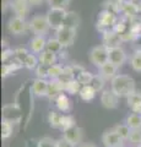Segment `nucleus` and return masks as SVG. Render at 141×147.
Segmentation results:
<instances>
[{
	"label": "nucleus",
	"instance_id": "nucleus-1",
	"mask_svg": "<svg viewBox=\"0 0 141 147\" xmlns=\"http://www.w3.org/2000/svg\"><path fill=\"white\" fill-rule=\"evenodd\" d=\"M111 90L119 98H126L136 91L135 81L128 75H118L111 81Z\"/></svg>",
	"mask_w": 141,
	"mask_h": 147
},
{
	"label": "nucleus",
	"instance_id": "nucleus-2",
	"mask_svg": "<svg viewBox=\"0 0 141 147\" xmlns=\"http://www.w3.org/2000/svg\"><path fill=\"white\" fill-rule=\"evenodd\" d=\"M66 13H67V11L64 7H51L49 9V11L47 12L45 16L48 18L49 26H51L52 30L58 31L59 28H61Z\"/></svg>",
	"mask_w": 141,
	"mask_h": 147
},
{
	"label": "nucleus",
	"instance_id": "nucleus-3",
	"mask_svg": "<svg viewBox=\"0 0 141 147\" xmlns=\"http://www.w3.org/2000/svg\"><path fill=\"white\" fill-rule=\"evenodd\" d=\"M90 60L98 69L109 61V49L104 44L93 47L90 52Z\"/></svg>",
	"mask_w": 141,
	"mask_h": 147
},
{
	"label": "nucleus",
	"instance_id": "nucleus-4",
	"mask_svg": "<svg viewBox=\"0 0 141 147\" xmlns=\"http://www.w3.org/2000/svg\"><path fill=\"white\" fill-rule=\"evenodd\" d=\"M117 24V17L115 13L106 10L104 9L103 11H101L98 13V20H97V28L101 32H107L114 28V26Z\"/></svg>",
	"mask_w": 141,
	"mask_h": 147
},
{
	"label": "nucleus",
	"instance_id": "nucleus-5",
	"mask_svg": "<svg viewBox=\"0 0 141 147\" xmlns=\"http://www.w3.org/2000/svg\"><path fill=\"white\" fill-rule=\"evenodd\" d=\"M28 25H30V30L36 36H45L49 32V30H51L47 16H43V15H37L32 17V20L30 21Z\"/></svg>",
	"mask_w": 141,
	"mask_h": 147
},
{
	"label": "nucleus",
	"instance_id": "nucleus-6",
	"mask_svg": "<svg viewBox=\"0 0 141 147\" xmlns=\"http://www.w3.org/2000/svg\"><path fill=\"white\" fill-rule=\"evenodd\" d=\"M27 27H30V25H27V22L24 17H19V16H15L9 20L7 22V30L10 33L15 34V36H20V34H24Z\"/></svg>",
	"mask_w": 141,
	"mask_h": 147
},
{
	"label": "nucleus",
	"instance_id": "nucleus-7",
	"mask_svg": "<svg viewBox=\"0 0 141 147\" xmlns=\"http://www.w3.org/2000/svg\"><path fill=\"white\" fill-rule=\"evenodd\" d=\"M57 32V38L63 44V47H69L74 43L76 38V30L74 28H67V27H61Z\"/></svg>",
	"mask_w": 141,
	"mask_h": 147
},
{
	"label": "nucleus",
	"instance_id": "nucleus-8",
	"mask_svg": "<svg viewBox=\"0 0 141 147\" xmlns=\"http://www.w3.org/2000/svg\"><path fill=\"white\" fill-rule=\"evenodd\" d=\"M102 142L104 147H118L123 145L124 140L118 135V132L114 129H112V130H108L102 135Z\"/></svg>",
	"mask_w": 141,
	"mask_h": 147
},
{
	"label": "nucleus",
	"instance_id": "nucleus-9",
	"mask_svg": "<svg viewBox=\"0 0 141 147\" xmlns=\"http://www.w3.org/2000/svg\"><path fill=\"white\" fill-rule=\"evenodd\" d=\"M121 40H123L121 36L118 33V32H115L114 30L103 32V44L106 45L108 49L115 48V47H120Z\"/></svg>",
	"mask_w": 141,
	"mask_h": 147
},
{
	"label": "nucleus",
	"instance_id": "nucleus-10",
	"mask_svg": "<svg viewBox=\"0 0 141 147\" xmlns=\"http://www.w3.org/2000/svg\"><path fill=\"white\" fill-rule=\"evenodd\" d=\"M119 97L112 90H106L101 94V103L104 108L107 109H115L118 107Z\"/></svg>",
	"mask_w": 141,
	"mask_h": 147
},
{
	"label": "nucleus",
	"instance_id": "nucleus-11",
	"mask_svg": "<svg viewBox=\"0 0 141 147\" xmlns=\"http://www.w3.org/2000/svg\"><path fill=\"white\" fill-rule=\"evenodd\" d=\"M125 61H126V54L123 48L115 47V48L109 49V63H112V64H114L115 66L120 67L124 65Z\"/></svg>",
	"mask_w": 141,
	"mask_h": 147
},
{
	"label": "nucleus",
	"instance_id": "nucleus-12",
	"mask_svg": "<svg viewBox=\"0 0 141 147\" xmlns=\"http://www.w3.org/2000/svg\"><path fill=\"white\" fill-rule=\"evenodd\" d=\"M63 137L69 141L70 144L77 146L81 142V139H82V130L77 125H75L63 131Z\"/></svg>",
	"mask_w": 141,
	"mask_h": 147
},
{
	"label": "nucleus",
	"instance_id": "nucleus-13",
	"mask_svg": "<svg viewBox=\"0 0 141 147\" xmlns=\"http://www.w3.org/2000/svg\"><path fill=\"white\" fill-rule=\"evenodd\" d=\"M48 85L49 82L45 80V79H39L37 77L33 84H32V92L34 96H37V97H44V96H47L48 93Z\"/></svg>",
	"mask_w": 141,
	"mask_h": 147
},
{
	"label": "nucleus",
	"instance_id": "nucleus-14",
	"mask_svg": "<svg viewBox=\"0 0 141 147\" xmlns=\"http://www.w3.org/2000/svg\"><path fill=\"white\" fill-rule=\"evenodd\" d=\"M64 92V85L61 84L59 80H51L48 85V93L47 97L51 99H55L59 94H61Z\"/></svg>",
	"mask_w": 141,
	"mask_h": 147
},
{
	"label": "nucleus",
	"instance_id": "nucleus-15",
	"mask_svg": "<svg viewBox=\"0 0 141 147\" xmlns=\"http://www.w3.org/2000/svg\"><path fill=\"white\" fill-rule=\"evenodd\" d=\"M45 47H47V40H45L44 36H34L30 40V49L33 53H42L45 50Z\"/></svg>",
	"mask_w": 141,
	"mask_h": 147
},
{
	"label": "nucleus",
	"instance_id": "nucleus-16",
	"mask_svg": "<svg viewBox=\"0 0 141 147\" xmlns=\"http://www.w3.org/2000/svg\"><path fill=\"white\" fill-rule=\"evenodd\" d=\"M117 71H118V66H115L114 64H112L109 61L104 64L103 66L99 67V75L102 77H104L106 80H111V81L118 75Z\"/></svg>",
	"mask_w": 141,
	"mask_h": 147
},
{
	"label": "nucleus",
	"instance_id": "nucleus-17",
	"mask_svg": "<svg viewBox=\"0 0 141 147\" xmlns=\"http://www.w3.org/2000/svg\"><path fill=\"white\" fill-rule=\"evenodd\" d=\"M28 4L30 3L27 0H13L11 4V7L16 16L25 18L27 12H28Z\"/></svg>",
	"mask_w": 141,
	"mask_h": 147
},
{
	"label": "nucleus",
	"instance_id": "nucleus-18",
	"mask_svg": "<svg viewBox=\"0 0 141 147\" xmlns=\"http://www.w3.org/2000/svg\"><path fill=\"white\" fill-rule=\"evenodd\" d=\"M54 100H55V105H57L58 110H60V112H63V113H69L70 110H71L70 99H69V97H67V96L64 93V92H63L61 94H59Z\"/></svg>",
	"mask_w": 141,
	"mask_h": 147
},
{
	"label": "nucleus",
	"instance_id": "nucleus-19",
	"mask_svg": "<svg viewBox=\"0 0 141 147\" xmlns=\"http://www.w3.org/2000/svg\"><path fill=\"white\" fill-rule=\"evenodd\" d=\"M80 22H81L80 16L77 15L75 11H67L66 16H65V20H64V24H63V27L77 30V27L80 26Z\"/></svg>",
	"mask_w": 141,
	"mask_h": 147
},
{
	"label": "nucleus",
	"instance_id": "nucleus-20",
	"mask_svg": "<svg viewBox=\"0 0 141 147\" xmlns=\"http://www.w3.org/2000/svg\"><path fill=\"white\" fill-rule=\"evenodd\" d=\"M38 60H39V64H43V65H47V66H52L57 63L58 57H57L55 53L49 52V50L45 49L44 52L38 54Z\"/></svg>",
	"mask_w": 141,
	"mask_h": 147
},
{
	"label": "nucleus",
	"instance_id": "nucleus-21",
	"mask_svg": "<svg viewBox=\"0 0 141 147\" xmlns=\"http://www.w3.org/2000/svg\"><path fill=\"white\" fill-rule=\"evenodd\" d=\"M125 124L131 130H141V114L131 113L125 119Z\"/></svg>",
	"mask_w": 141,
	"mask_h": 147
},
{
	"label": "nucleus",
	"instance_id": "nucleus-22",
	"mask_svg": "<svg viewBox=\"0 0 141 147\" xmlns=\"http://www.w3.org/2000/svg\"><path fill=\"white\" fill-rule=\"evenodd\" d=\"M96 93H97V91L92 86L86 85L81 87V91L79 94H80V98L85 100V102H91V100L94 99V97H96Z\"/></svg>",
	"mask_w": 141,
	"mask_h": 147
},
{
	"label": "nucleus",
	"instance_id": "nucleus-23",
	"mask_svg": "<svg viewBox=\"0 0 141 147\" xmlns=\"http://www.w3.org/2000/svg\"><path fill=\"white\" fill-rule=\"evenodd\" d=\"M81 87H82V85L79 81L76 79H72L70 81H67L66 84H64V92H66V93H69L71 96L79 94L81 91Z\"/></svg>",
	"mask_w": 141,
	"mask_h": 147
},
{
	"label": "nucleus",
	"instance_id": "nucleus-24",
	"mask_svg": "<svg viewBox=\"0 0 141 147\" xmlns=\"http://www.w3.org/2000/svg\"><path fill=\"white\" fill-rule=\"evenodd\" d=\"M124 12V15L125 16H128V17H133L135 16L136 13L139 12V7H138V4H135V3H131L130 0L129 1H126L124 4H121V10Z\"/></svg>",
	"mask_w": 141,
	"mask_h": 147
},
{
	"label": "nucleus",
	"instance_id": "nucleus-25",
	"mask_svg": "<svg viewBox=\"0 0 141 147\" xmlns=\"http://www.w3.org/2000/svg\"><path fill=\"white\" fill-rule=\"evenodd\" d=\"M63 71H64V66L59 65V64H54L48 69V77L51 80H59L63 75Z\"/></svg>",
	"mask_w": 141,
	"mask_h": 147
},
{
	"label": "nucleus",
	"instance_id": "nucleus-26",
	"mask_svg": "<svg viewBox=\"0 0 141 147\" xmlns=\"http://www.w3.org/2000/svg\"><path fill=\"white\" fill-rule=\"evenodd\" d=\"M63 48H64V47H63V44L58 40L57 37H55V38H49L47 40V47H45V49L49 50V52H53V53H55V54H59V53L61 52Z\"/></svg>",
	"mask_w": 141,
	"mask_h": 147
},
{
	"label": "nucleus",
	"instance_id": "nucleus-27",
	"mask_svg": "<svg viewBox=\"0 0 141 147\" xmlns=\"http://www.w3.org/2000/svg\"><path fill=\"white\" fill-rule=\"evenodd\" d=\"M75 79L79 81L82 86H86V85L91 84V81H92V79H93V74H91L90 71H87V70H85L84 69L82 71H80L79 74H77Z\"/></svg>",
	"mask_w": 141,
	"mask_h": 147
},
{
	"label": "nucleus",
	"instance_id": "nucleus-28",
	"mask_svg": "<svg viewBox=\"0 0 141 147\" xmlns=\"http://www.w3.org/2000/svg\"><path fill=\"white\" fill-rule=\"evenodd\" d=\"M12 131H13L12 123L10 120H6V119H3V121H1V137L4 140L9 139V137L12 135Z\"/></svg>",
	"mask_w": 141,
	"mask_h": 147
},
{
	"label": "nucleus",
	"instance_id": "nucleus-29",
	"mask_svg": "<svg viewBox=\"0 0 141 147\" xmlns=\"http://www.w3.org/2000/svg\"><path fill=\"white\" fill-rule=\"evenodd\" d=\"M39 65V60H38V57H36L34 54H28L26 57V59L24 60V66L28 70H34L37 69V66Z\"/></svg>",
	"mask_w": 141,
	"mask_h": 147
},
{
	"label": "nucleus",
	"instance_id": "nucleus-30",
	"mask_svg": "<svg viewBox=\"0 0 141 147\" xmlns=\"http://www.w3.org/2000/svg\"><path fill=\"white\" fill-rule=\"evenodd\" d=\"M76 123H75V119L72 115H70V114H63L61 118H60V129L63 131L66 130V129L69 127H72L75 126Z\"/></svg>",
	"mask_w": 141,
	"mask_h": 147
},
{
	"label": "nucleus",
	"instance_id": "nucleus-31",
	"mask_svg": "<svg viewBox=\"0 0 141 147\" xmlns=\"http://www.w3.org/2000/svg\"><path fill=\"white\" fill-rule=\"evenodd\" d=\"M114 130L118 132V135H119L123 140H129V136H130V132H131V129L126 125V124H119V125H117L114 127Z\"/></svg>",
	"mask_w": 141,
	"mask_h": 147
},
{
	"label": "nucleus",
	"instance_id": "nucleus-32",
	"mask_svg": "<svg viewBox=\"0 0 141 147\" xmlns=\"http://www.w3.org/2000/svg\"><path fill=\"white\" fill-rule=\"evenodd\" d=\"M90 85L92 86L97 92H99V91H102L104 88V85H106V79L102 77L99 74H98V75H93V79H92V81H91Z\"/></svg>",
	"mask_w": 141,
	"mask_h": 147
},
{
	"label": "nucleus",
	"instance_id": "nucleus-33",
	"mask_svg": "<svg viewBox=\"0 0 141 147\" xmlns=\"http://www.w3.org/2000/svg\"><path fill=\"white\" fill-rule=\"evenodd\" d=\"M130 65L136 72H141V50H138L133 54L130 59Z\"/></svg>",
	"mask_w": 141,
	"mask_h": 147
},
{
	"label": "nucleus",
	"instance_id": "nucleus-34",
	"mask_svg": "<svg viewBox=\"0 0 141 147\" xmlns=\"http://www.w3.org/2000/svg\"><path fill=\"white\" fill-rule=\"evenodd\" d=\"M60 118L61 115L57 112H49L48 114V123L54 129H60Z\"/></svg>",
	"mask_w": 141,
	"mask_h": 147
},
{
	"label": "nucleus",
	"instance_id": "nucleus-35",
	"mask_svg": "<svg viewBox=\"0 0 141 147\" xmlns=\"http://www.w3.org/2000/svg\"><path fill=\"white\" fill-rule=\"evenodd\" d=\"M37 147H58V141L52 139V137L45 136L38 140Z\"/></svg>",
	"mask_w": 141,
	"mask_h": 147
},
{
	"label": "nucleus",
	"instance_id": "nucleus-36",
	"mask_svg": "<svg viewBox=\"0 0 141 147\" xmlns=\"http://www.w3.org/2000/svg\"><path fill=\"white\" fill-rule=\"evenodd\" d=\"M30 53L27 52V50L25 48H17L13 50V58H15V60L20 61L22 65H24V60L26 59V57Z\"/></svg>",
	"mask_w": 141,
	"mask_h": 147
},
{
	"label": "nucleus",
	"instance_id": "nucleus-37",
	"mask_svg": "<svg viewBox=\"0 0 141 147\" xmlns=\"http://www.w3.org/2000/svg\"><path fill=\"white\" fill-rule=\"evenodd\" d=\"M129 141L133 145H141V130H131Z\"/></svg>",
	"mask_w": 141,
	"mask_h": 147
},
{
	"label": "nucleus",
	"instance_id": "nucleus-38",
	"mask_svg": "<svg viewBox=\"0 0 141 147\" xmlns=\"http://www.w3.org/2000/svg\"><path fill=\"white\" fill-rule=\"evenodd\" d=\"M51 7H66L69 5L70 0H47Z\"/></svg>",
	"mask_w": 141,
	"mask_h": 147
},
{
	"label": "nucleus",
	"instance_id": "nucleus-39",
	"mask_svg": "<svg viewBox=\"0 0 141 147\" xmlns=\"http://www.w3.org/2000/svg\"><path fill=\"white\" fill-rule=\"evenodd\" d=\"M126 99H128V105L129 107H131V105L135 104V103L141 102V92L135 91L134 93H131L129 96V97H126Z\"/></svg>",
	"mask_w": 141,
	"mask_h": 147
},
{
	"label": "nucleus",
	"instance_id": "nucleus-40",
	"mask_svg": "<svg viewBox=\"0 0 141 147\" xmlns=\"http://www.w3.org/2000/svg\"><path fill=\"white\" fill-rule=\"evenodd\" d=\"M48 69H49V66L43 65V64H39L37 66L36 72H37V76L39 79H45V77H48Z\"/></svg>",
	"mask_w": 141,
	"mask_h": 147
},
{
	"label": "nucleus",
	"instance_id": "nucleus-41",
	"mask_svg": "<svg viewBox=\"0 0 141 147\" xmlns=\"http://www.w3.org/2000/svg\"><path fill=\"white\" fill-rule=\"evenodd\" d=\"M10 58H13V50H11V49L3 50V54H1V60H3V63H7V60Z\"/></svg>",
	"mask_w": 141,
	"mask_h": 147
},
{
	"label": "nucleus",
	"instance_id": "nucleus-42",
	"mask_svg": "<svg viewBox=\"0 0 141 147\" xmlns=\"http://www.w3.org/2000/svg\"><path fill=\"white\" fill-rule=\"evenodd\" d=\"M58 147H76V146L70 144V142L67 140H65L64 137H61V139L58 140Z\"/></svg>",
	"mask_w": 141,
	"mask_h": 147
},
{
	"label": "nucleus",
	"instance_id": "nucleus-43",
	"mask_svg": "<svg viewBox=\"0 0 141 147\" xmlns=\"http://www.w3.org/2000/svg\"><path fill=\"white\" fill-rule=\"evenodd\" d=\"M130 109L133 110V113H138V114H141V102L139 103H135L130 107Z\"/></svg>",
	"mask_w": 141,
	"mask_h": 147
},
{
	"label": "nucleus",
	"instance_id": "nucleus-44",
	"mask_svg": "<svg viewBox=\"0 0 141 147\" xmlns=\"http://www.w3.org/2000/svg\"><path fill=\"white\" fill-rule=\"evenodd\" d=\"M27 1L30 3V5H33V6H37V5H39L40 3L43 1V0H27Z\"/></svg>",
	"mask_w": 141,
	"mask_h": 147
},
{
	"label": "nucleus",
	"instance_id": "nucleus-45",
	"mask_svg": "<svg viewBox=\"0 0 141 147\" xmlns=\"http://www.w3.org/2000/svg\"><path fill=\"white\" fill-rule=\"evenodd\" d=\"M11 4H12V0H3V9H5L9 5L11 6Z\"/></svg>",
	"mask_w": 141,
	"mask_h": 147
},
{
	"label": "nucleus",
	"instance_id": "nucleus-46",
	"mask_svg": "<svg viewBox=\"0 0 141 147\" xmlns=\"http://www.w3.org/2000/svg\"><path fill=\"white\" fill-rule=\"evenodd\" d=\"M79 147H97L94 144H81Z\"/></svg>",
	"mask_w": 141,
	"mask_h": 147
},
{
	"label": "nucleus",
	"instance_id": "nucleus-47",
	"mask_svg": "<svg viewBox=\"0 0 141 147\" xmlns=\"http://www.w3.org/2000/svg\"><path fill=\"white\" fill-rule=\"evenodd\" d=\"M115 1H117V3H119L120 5H121V4H124V3H126V1H129V0H115Z\"/></svg>",
	"mask_w": 141,
	"mask_h": 147
},
{
	"label": "nucleus",
	"instance_id": "nucleus-48",
	"mask_svg": "<svg viewBox=\"0 0 141 147\" xmlns=\"http://www.w3.org/2000/svg\"><path fill=\"white\" fill-rule=\"evenodd\" d=\"M131 3H135V4H140L141 3V0H130Z\"/></svg>",
	"mask_w": 141,
	"mask_h": 147
},
{
	"label": "nucleus",
	"instance_id": "nucleus-49",
	"mask_svg": "<svg viewBox=\"0 0 141 147\" xmlns=\"http://www.w3.org/2000/svg\"><path fill=\"white\" fill-rule=\"evenodd\" d=\"M118 147H125V146H123V145H121V146H118Z\"/></svg>",
	"mask_w": 141,
	"mask_h": 147
},
{
	"label": "nucleus",
	"instance_id": "nucleus-50",
	"mask_svg": "<svg viewBox=\"0 0 141 147\" xmlns=\"http://www.w3.org/2000/svg\"><path fill=\"white\" fill-rule=\"evenodd\" d=\"M140 22H141V18H140Z\"/></svg>",
	"mask_w": 141,
	"mask_h": 147
},
{
	"label": "nucleus",
	"instance_id": "nucleus-51",
	"mask_svg": "<svg viewBox=\"0 0 141 147\" xmlns=\"http://www.w3.org/2000/svg\"><path fill=\"white\" fill-rule=\"evenodd\" d=\"M139 147H141V145H140V146H139Z\"/></svg>",
	"mask_w": 141,
	"mask_h": 147
}]
</instances>
